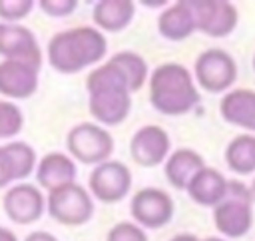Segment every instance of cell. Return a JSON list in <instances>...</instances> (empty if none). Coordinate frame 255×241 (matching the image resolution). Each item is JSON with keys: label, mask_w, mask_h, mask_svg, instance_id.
I'll return each instance as SVG.
<instances>
[{"label": "cell", "mask_w": 255, "mask_h": 241, "mask_svg": "<svg viewBox=\"0 0 255 241\" xmlns=\"http://www.w3.org/2000/svg\"><path fill=\"white\" fill-rule=\"evenodd\" d=\"M88 110L100 125L122 123L131 110V88L122 68L108 60L86 78Z\"/></svg>", "instance_id": "6da1fadb"}, {"label": "cell", "mask_w": 255, "mask_h": 241, "mask_svg": "<svg viewBox=\"0 0 255 241\" xmlns=\"http://www.w3.org/2000/svg\"><path fill=\"white\" fill-rule=\"evenodd\" d=\"M108 40L94 26H76L58 32L48 42V64L58 74H78L104 60Z\"/></svg>", "instance_id": "7a4b0ae2"}, {"label": "cell", "mask_w": 255, "mask_h": 241, "mask_svg": "<svg viewBox=\"0 0 255 241\" xmlns=\"http://www.w3.org/2000/svg\"><path fill=\"white\" fill-rule=\"evenodd\" d=\"M149 102L163 116H183L199 104V90L191 72L177 64H159L149 76Z\"/></svg>", "instance_id": "3957f363"}, {"label": "cell", "mask_w": 255, "mask_h": 241, "mask_svg": "<svg viewBox=\"0 0 255 241\" xmlns=\"http://www.w3.org/2000/svg\"><path fill=\"white\" fill-rule=\"evenodd\" d=\"M251 205H253L251 189L245 183L231 179L225 199L213 207L215 229L227 239H239V237L247 235V231L253 225Z\"/></svg>", "instance_id": "277c9868"}, {"label": "cell", "mask_w": 255, "mask_h": 241, "mask_svg": "<svg viewBox=\"0 0 255 241\" xmlns=\"http://www.w3.org/2000/svg\"><path fill=\"white\" fill-rule=\"evenodd\" d=\"M66 149L74 161L96 167L110 159L114 151V137L104 125L82 121L68 131Z\"/></svg>", "instance_id": "5b68a950"}, {"label": "cell", "mask_w": 255, "mask_h": 241, "mask_svg": "<svg viewBox=\"0 0 255 241\" xmlns=\"http://www.w3.org/2000/svg\"><path fill=\"white\" fill-rule=\"evenodd\" d=\"M46 209L54 221L62 225L78 227L92 219L94 199H92V193L84 185L74 181V183L48 191Z\"/></svg>", "instance_id": "8992f818"}, {"label": "cell", "mask_w": 255, "mask_h": 241, "mask_svg": "<svg viewBox=\"0 0 255 241\" xmlns=\"http://www.w3.org/2000/svg\"><path fill=\"white\" fill-rule=\"evenodd\" d=\"M193 78H195V84L205 92L227 94V90L237 80V64L231 58V54H227L225 50L209 48L195 58Z\"/></svg>", "instance_id": "52a82bcc"}, {"label": "cell", "mask_w": 255, "mask_h": 241, "mask_svg": "<svg viewBox=\"0 0 255 241\" xmlns=\"http://www.w3.org/2000/svg\"><path fill=\"white\" fill-rule=\"evenodd\" d=\"M129 213L141 229H161L173 217V199L159 187H141L129 201Z\"/></svg>", "instance_id": "ba28073f"}, {"label": "cell", "mask_w": 255, "mask_h": 241, "mask_svg": "<svg viewBox=\"0 0 255 241\" xmlns=\"http://www.w3.org/2000/svg\"><path fill=\"white\" fill-rule=\"evenodd\" d=\"M88 189L92 197L104 203H118L131 189V171L126 163L108 159L92 169L88 179Z\"/></svg>", "instance_id": "9c48e42d"}, {"label": "cell", "mask_w": 255, "mask_h": 241, "mask_svg": "<svg viewBox=\"0 0 255 241\" xmlns=\"http://www.w3.org/2000/svg\"><path fill=\"white\" fill-rule=\"evenodd\" d=\"M195 28L211 38H225L237 28V8L227 0H187Z\"/></svg>", "instance_id": "30bf717a"}, {"label": "cell", "mask_w": 255, "mask_h": 241, "mask_svg": "<svg viewBox=\"0 0 255 241\" xmlns=\"http://www.w3.org/2000/svg\"><path fill=\"white\" fill-rule=\"evenodd\" d=\"M2 207L10 221L18 225H32L42 217L46 209V197L38 185L22 181L8 187L2 197Z\"/></svg>", "instance_id": "8fae6325"}, {"label": "cell", "mask_w": 255, "mask_h": 241, "mask_svg": "<svg viewBox=\"0 0 255 241\" xmlns=\"http://www.w3.org/2000/svg\"><path fill=\"white\" fill-rule=\"evenodd\" d=\"M171 139L167 131L157 123H147L139 127L129 139L131 159L141 167H155L165 163L169 157Z\"/></svg>", "instance_id": "7c38bea8"}, {"label": "cell", "mask_w": 255, "mask_h": 241, "mask_svg": "<svg viewBox=\"0 0 255 241\" xmlns=\"http://www.w3.org/2000/svg\"><path fill=\"white\" fill-rule=\"evenodd\" d=\"M0 56L4 60H22L42 68V50L38 40L24 24L0 22Z\"/></svg>", "instance_id": "4fadbf2b"}, {"label": "cell", "mask_w": 255, "mask_h": 241, "mask_svg": "<svg viewBox=\"0 0 255 241\" xmlns=\"http://www.w3.org/2000/svg\"><path fill=\"white\" fill-rule=\"evenodd\" d=\"M40 68L22 60L0 62V94L10 100H26L36 94Z\"/></svg>", "instance_id": "5bb4252c"}, {"label": "cell", "mask_w": 255, "mask_h": 241, "mask_svg": "<svg viewBox=\"0 0 255 241\" xmlns=\"http://www.w3.org/2000/svg\"><path fill=\"white\" fill-rule=\"evenodd\" d=\"M78 175L76 161L62 151H50L44 157H40L36 165V181L40 187L52 191L62 185L74 183Z\"/></svg>", "instance_id": "9a60e30c"}, {"label": "cell", "mask_w": 255, "mask_h": 241, "mask_svg": "<svg viewBox=\"0 0 255 241\" xmlns=\"http://www.w3.org/2000/svg\"><path fill=\"white\" fill-rule=\"evenodd\" d=\"M219 114L227 123L255 133V90H229L219 102Z\"/></svg>", "instance_id": "2e32d148"}, {"label": "cell", "mask_w": 255, "mask_h": 241, "mask_svg": "<svg viewBox=\"0 0 255 241\" xmlns=\"http://www.w3.org/2000/svg\"><path fill=\"white\" fill-rule=\"evenodd\" d=\"M227 187H229V179H225L221 171L205 165L195 173V177L189 181L185 191L195 203L203 207H215L225 199Z\"/></svg>", "instance_id": "e0dca14e"}, {"label": "cell", "mask_w": 255, "mask_h": 241, "mask_svg": "<svg viewBox=\"0 0 255 241\" xmlns=\"http://www.w3.org/2000/svg\"><path fill=\"white\" fill-rule=\"evenodd\" d=\"M205 167L203 157L191 147H179L169 153L163 163V175L175 189H187L189 181L199 169Z\"/></svg>", "instance_id": "ac0fdd59"}, {"label": "cell", "mask_w": 255, "mask_h": 241, "mask_svg": "<svg viewBox=\"0 0 255 241\" xmlns=\"http://www.w3.org/2000/svg\"><path fill=\"white\" fill-rule=\"evenodd\" d=\"M157 32L169 42L187 40L193 32H197L195 18H193V12L189 8V2L179 0L173 6L165 8L157 18Z\"/></svg>", "instance_id": "d6986e66"}, {"label": "cell", "mask_w": 255, "mask_h": 241, "mask_svg": "<svg viewBox=\"0 0 255 241\" xmlns=\"http://www.w3.org/2000/svg\"><path fill=\"white\" fill-rule=\"evenodd\" d=\"M135 14V4L131 0H100L94 4L92 18L96 28L102 32H120L129 26Z\"/></svg>", "instance_id": "ffe728a7"}, {"label": "cell", "mask_w": 255, "mask_h": 241, "mask_svg": "<svg viewBox=\"0 0 255 241\" xmlns=\"http://www.w3.org/2000/svg\"><path fill=\"white\" fill-rule=\"evenodd\" d=\"M225 163L237 175H249L255 171V135L239 133L225 147Z\"/></svg>", "instance_id": "44dd1931"}, {"label": "cell", "mask_w": 255, "mask_h": 241, "mask_svg": "<svg viewBox=\"0 0 255 241\" xmlns=\"http://www.w3.org/2000/svg\"><path fill=\"white\" fill-rule=\"evenodd\" d=\"M112 62H116L122 72L126 74L128 82H129V88L131 92H139L143 88V84L147 82V74H149V68H147V62L137 54V52H129V50H124V52H118L110 58Z\"/></svg>", "instance_id": "7402d4cb"}, {"label": "cell", "mask_w": 255, "mask_h": 241, "mask_svg": "<svg viewBox=\"0 0 255 241\" xmlns=\"http://www.w3.org/2000/svg\"><path fill=\"white\" fill-rule=\"evenodd\" d=\"M24 127V114L14 102L0 100V139L14 137Z\"/></svg>", "instance_id": "603a6c76"}, {"label": "cell", "mask_w": 255, "mask_h": 241, "mask_svg": "<svg viewBox=\"0 0 255 241\" xmlns=\"http://www.w3.org/2000/svg\"><path fill=\"white\" fill-rule=\"evenodd\" d=\"M34 8L32 0H0V20L6 24H18Z\"/></svg>", "instance_id": "cb8c5ba5"}, {"label": "cell", "mask_w": 255, "mask_h": 241, "mask_svg": "<svg viewBox=\"0 0 255 241\" xmlns=\"http://www.w3.org/2000/svg\"><path fill=\"white\" fill-rule=\"evenodd\" d=\"M106 241H147V233L135 221H120L108 231Z\"/></svg>", "instance_id": "d4e9b609"}, {"label": "cell", "mask_w": 255, "mask_h": 241, "mask_svg": "<svg viewBox=\"0 0 255 241\" xmlns=\"http://www.w3.org/2000/svg\"><path fill=\"white\" fill-rule=\"evenodd\" d=\"M12 181H20L18 169L8 145H0V189L8 187Z\"/></svg>", "instance_id": "484cf974"}, {"label": "cell", "mask_w": 255, "mask_h": 241, "mask_svg": "<svg viewBox=\"0 0 255 241\" xmlns=\"http://www.w3.org/2000/svg\"><path fill=\"white\" fill-rule=\"evenodd\" d=\"M38 6L44 14L52 18H64V16H70L78 8V2L76 0H40Z\"/></svg>", "instance_id": "4316f807"}, {"label": "cell", "mask_w": 255, "mask_h": 241, "mask_svg": "<svg viewBox=\"0 0 255 241\" xmlns=\"http://www.w3.org/2000/svg\"><path fill=\"white\" fill-rule=\"evenodd\" d=\"M24 241H58L56 235L48 233V231H32L24 237Z\"/></svg>", "instance_id": "83f0119b"}, {"label": "cell", "mask_w": 255, "mask_h": 241, "mask_svg": "<svg viewBox=\"0 0 255 241\" xmlns=\"http://www.w3.org/2000/svg\"><path fill=\"white\" fill-rule=\"evenodd\" d=\"M0 241H18V237H16L14 231H10V229L0 225Z\"/></svg>", "instance_id": "f1b7e54d"}, {"label": "cell", "mask_w": 255, "mask_h": 241, "mask_svg": "<svg viewBox=\"0 0 255 241\" xmlns=\"http://www.w3.org/2000/svg\"><path fill=\"white\" fill-rule=\"evenodd\" d=\"M169 241H199V237H195L193 233H179V235H173Z\"/></svg>", "instance_id": "f546056e"}, {"label": "cell", "mask_w": 255, "mask_h": 241, "mask_svg": "<svg viewBox=\"0 0 255 241\" xmlns=\"http://www.w3.org/2000/svg\"><path fill=\"white\" fill-rule=\"evenodd\" d=\"M249 189H251V197H253V203H255V179L251 181V185H249Z\"/></svg>", "instance_id": "4dcf8cb0"}, {"label": "cell", "mask_w": 255, "mask_h": 241, "mask_svg": "<svg viewBox=\"0 0 255 241\" xmlns=\"http://www.w3.org/2000/svg\"><path fill=\"white\" fill-rule=\"evenodd\" d=\"M203 241H227V239H223V237H207Z\"/></svg>", "instance_id": "1f68e13d"}, {"label": "cell", "mask_w": 255, "mask_h": 241, "mask_svg": "<svg viewBox=\"0 0 255 241\" xmlns=\"http://www.w3.org/2000/svg\"><path fill=\"white\" fill-rule=\"evenodd\" d=\"M253 70H255V56H253Z\"/></svg>", "instance_id": "d6a6232c"}]
</instances>
